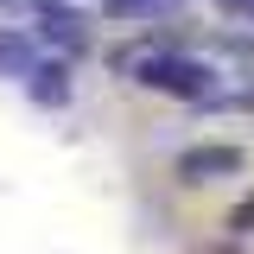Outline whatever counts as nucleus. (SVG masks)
Listing matches in <instances>:
<instances>
[{
    "label": "nucleus",
    "mask_w": 254,
    "mask_h": 254,
    "mask_svg": "<svg viewBox=\"0 0 254 254\" xmlns=\"http://www.w3.org/2000/svg\"><path fill=\"white\" fill-rule=\"evenodd\" d=\"M133 83L153 89V95H172V102H190V108H203L210 95L229 89V76H222L210 58H197L190 45H159V32H153V51L133 70Z\"/></svg>",
    "instance_id": "f257e3e1"
},
{
    "label": "nucleus",
    "mask_w": 254,
    "mask_h": 254,
    "mask_svg": "<svg viewBox=\"0 0 254 254\" xmlns=\"http://www.w3.org/2000/svg\"><path fill=\"white\" fill-rule=\"evenodd\" d=\"M248 172V153L235 140H197L172 159V178L178 185H216V178H242Z\"/></svg>",
    "instance_id": "f03ea898"
},
{
    "label": "nucleus",
    "mask_w": 254,
    "mask_h": 254,
    "mask_svg": "<svg viewBox=\"0 0 254 254\" xmlns=\"http://www.w3.org/2000/svg\"><path fill=\"white\" fill-rule=\"evenodd\" d=\"M38 45L45 51H58V58H83L89 51V19L76 13V6H58V13H38Z\"/></svg>",
    "instance_id": "7ed1b4c3"
},
{
    "label": "nucleus",
    "mask_w": 254,
    "mask_h": 254,
    "mask_svg": "<svg viewBox=\"0 0 254 254\" xmlns=\"http://www.w3.org/2000/svg\"><path fill=\"white\" fill-rule=\"evenodd\" d=\"M26 95H32V108H70V95H76V70H70V58H45L38 70L26 76Z\"/></svg>",
    "instance_id": "20e7f679"
},
{
    "label": "nucleus",
    "mask_w": 254,
    "mask_h": 254,
    "mask_svg": "<svg viewBox=\"0 0 254 254\" xmlns=\"http://www.w3.org/2000/svg\"><path fill=\"white\" fill-rule=\"evenodd\" d=\"M38 64H45V45H38V32H32V26H0V76L26 83Z\"/></svg>",
    "instance_id": "39448f33"
},
{
    "label": "nucleus",
    "mask_w": 254,
    "mask_h": 254,
    "mask_svg": "<svg viewBox=\"0 0 254 254\" xmlns=\"http://www.w3.org/2000/svg\"><path fill=\"white\" fill-rule=\"evenodd\" d=\"M222 229H229L235 242H242V235H254V190L242 197V203H235V210H229V216H222Z\"/></svg>",
    "instance_id": "423d86ee"
},
{
    "label": "nucleus",
    "mask_w": 254,
    "mask_h": 254,
    "mask_svg": "<svg viewBox=\"0 0 254 254\" xmlns=\"http://www.w3.org/2000/svg\"><path fill=\"white\" fill-rule=\"evenodd\" d=\"M222 13H229V19H254V0H216Z\"/></svg>",
    "instance_id": "0eeeda50"
},
{
    "label": "nucleus",
    "mask_w": 254,
    "mask_h": 254,
    "mask_svg": "<svg viewBox=\"0 0 254 254\" xmlns=\"http://www.w3.org/2000/svg\"><path fill=\"white\" fill-rule=\"evenodd\" d=\"M32 6H38V13H58V6H64V0H32Z\"/></svg>",
    "instance_id": "6e6552de"
},
{
    "label": "nucleus",
    "mask_w": 254,
    "mask_h": 254,
    "mask_svg": "<svg viewBox=\"0 0 254 254\" xmlns=\"http://www.w3.org/2000/svg\"><path fill=\"white\" fill-rule=\"evenodd\" d=\"M0 6H19V0H0Z\"/></svg>",
    "instance_id": "1a4fd4ad"
}]
</instances>
